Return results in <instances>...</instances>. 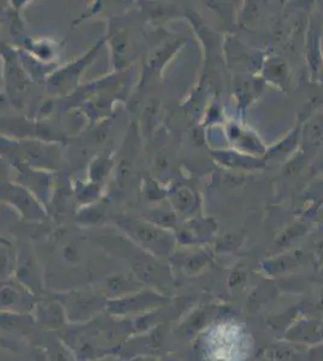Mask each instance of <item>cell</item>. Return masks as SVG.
<instances>
[{
	"mask_svg": "<svg viewBox=\"0 0 323 361\" xmlns=\"http://www.w3.org/2000/svg\"><path fill=\"white\" fill-rule=\"evenodd\" d=\"M117 224L132 240L153 253L163 255L171 247V241L166 232L151 224L127 217L117 219Z\"/></svg>",
	"mask_w": 323,
	"mask_h": 361,
	"instance_id": "cell-1",
	"label": "cell"
},
{
	"mask_svg": "<svg viewBox=\"0 0 323 361\" xmlns=\"http://www.w3.org/2000/svg\"><path fill=\"white\" fill-rule=\"evenodd\" d=\"M161 301V298L151 291H135L118 299L108 300L105 311L115 316H134L146 312Z\"/></svg>",
	"mask_w": 323,
	"mask_h": 361,
	"instance_id": "cell-2",
	"label": "cell"
},
{
	"mask_svg": "<svg viewBox=\"0 0 323 361\" xmlns=\"http://www.w3.org/2000/svg\"><path fill=\"white\" fill-rule=\"evenodd\" d=\"M107 301L108 300L104 299L99 294L77 293L68 295L63 307L65 310L67 319L77 323H84L105 310Z\"/></svg>",
	"mask_w": 323,
	"mask_h": 361,
	"instance_id": "cell-3",
	"label": "cell"
},
{
	"mask_svg": "<svg viewBox=\"0 0 323 361\" xmlns=\"http://www.w3.org/2000/svg\"><path fill=\"white\" fill-rule=\"evenodd\" d=\"M27 296L14 284L0 286V310L11 312L27 313Z\"/></svg>",
	"mask_w": 323,
	"mask_h": 361,
	"instance_id": "cell-4",
	"label": "cell"
},
{
	"mask_svg": "<svg viewBox=\"0 0 323 361\" xmlns=\"http://www.w3.org/2000/svg\"><path fill=\"white\" fill-rule=\"evenodd\" d=\"M105 290H107L105 296L108 298V300L118 299L122 296L138 291L132 286V282L127 277L121 276V275H116V276L108 278L107 284H105Z\"/></svg>",
	"mask_w": 323,
	"mask_h": 361,
	"instance_id": "cell-5",
	"label": "cell"
},
{
	"mask_svg": "<svg viewBox=\"0 0 323 361\" xmlns=\"http://www.w3.org/2000/svg\"><path fill=\"white\" fill-rule=\"evenodd\" d=\"M40 316L42 323L52 329H58L61 326H63L67 321L65 310L63 305L59 303L47 305L45 308L41 310Z\"/></svg>",
	"mask_w": 323,
	"mask_h": 361,
	"instance_id": "cell-6",
	"label": "cell"
},
{
	"mask_svg": "<svg viewBox=\"0 0 323 361\" xmlns=\"http://www.w3.org/2000/svg\"><path fill=\"white\" fill-rule=\"evenodd\" d=\"M32 321L26 313L11 312V311H1L0 310V330L15 332L22 330L27 324Z\"/></svg>",
	"mask_w": 323,
	"mask_h": 361,
	"instance_id": "cell-7",
	"label": "cell"
},
{
	"mask_svg": "<svg viewBox=\"0 0 323 361\" xmlns=\"http://www.w3.org/2000/svg\"><path fill=\"white\" fill-rule=\"evenodd\" d=\"M8 268V257L4 250H0V277L4 276Z\"/></svg>",
	"mask_w": 323,
	"mask_h": 361,
	"instance_id": "cell-8",
	"label": "cell"
},
{
	"mask_svg": "<svg viewBox=\"0 0 323 361\" xmlns=\"http://www.w3.org/2000/svg\"><path fill=\"white\" fill-rule=\"evenodd\" d=\"M56 361H77L75 358H72V355H69L68 353H64L63 351L57 353L56 354Z\"/></svg>",
	"mask_w": 323,
	"mask_h": 361,
	"instance_id": "cell-9",
	"label": "cell"
},
{
	"mask_svg": "<svg viewBox=\"0 0 323 361\" xmlns=\"http://www.w3.org/2000/svg\"><path fill=\"white\" fill-rule=\"evenodd\" d=\"M128 361H156L155 359H152V358H148V357H135L132 358V359H129Z\"/></svg>",
	"mask_w": 323,
	"mask_h": 361,
	"instance_id": "cell-10",
	"label": "cell"
}]
</instances>
